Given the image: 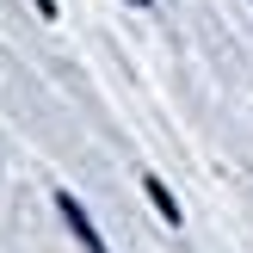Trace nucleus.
Listing matches in <instances>:
<instances>
[{
    "label": "nucleus",
    "instance_id": "f257e3e1",
    "mask_svg": "<svg viewBox=\"0 0 253 253\" xmlns=\"http://www.w3.org/2000/svg\"><path fill=\"white\" fill-rule=\"evenodd\" d=\"M56 210H62V216H68V229H74V235H81V247H86V253H105V235H99V229H93V216H86V210H81V204H74V198H68V192H62V198H56Z\"/></svg>",
    "mask_w": 253,
    "mask_h": 253
},
{
    "label": "nucleus",
    "instance_id": "f03ea898",
    "mask_svg": "<svg viewBox=\"0 0 253 253\" xmlns=\"http://www.w3.org/2000/svg\"><path fill=\"white\" fill-rule=\"evenodd\" d=\"M148 185V198H155V210H161V216H167V222H179V204H173V192H167V185H161V179H142Z\"/></svg>",
    "mask_w": 253,
    "mask_h": 253
},
{
    "label": "nucleus",
    "instance_id": "7ed1b4c3",
    "mask_svg": "<svg viewBox=\"0 0 253 253\" xmlns=\"http://www.w3.org/2000/svg\"><path fill=\"white\" fill-rule=\"evenodd\" d=\"M37 12H56V0H37Z\"/></svg>",
    "mask_w": 253,
    "mask_h": 253
},
{
    "label": "nucleus",
    "instance_id": "20e7f679",
    "mask_svg": "<svg viewBox=\"0 0 253 253\" xmlns=\"http://www.w3.org/2000/svg\"><path fill=\"white\" fill-rule=\"evenodd\" d=\"M136 6H148V0H136Z\"/></svg>",
    "mask_w": 253,
    "mask_h": 253
}]
</instances>
